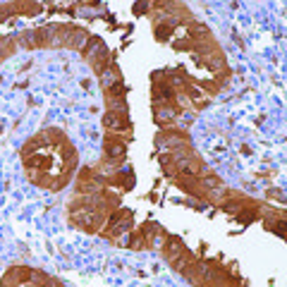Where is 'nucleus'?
Segmentation results:
<instances>
[{"label":"nucleus","instance_id":"1","mask_svg":"<svg viewBox=\"0 0 287 287\" xmlns=\"http://www.w3.org/2000/svg\"><path fill=\"white\" fill-rule=\"evenodd\" d=\"M108 153L110 156H120V153H124V144H110Z\"/></svg>","mask_w":287,"mask_h":287}]
</instances>
